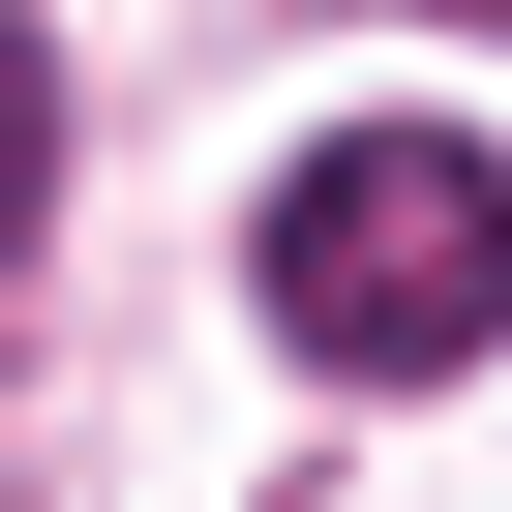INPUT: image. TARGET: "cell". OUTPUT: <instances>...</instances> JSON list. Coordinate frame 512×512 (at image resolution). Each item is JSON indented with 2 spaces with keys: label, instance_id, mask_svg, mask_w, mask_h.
Returning a JSON list of instances; mask_svg holds the SVG:
<instances>
[{
  "label": "cell",
  "instance_id": "obj_2",
  "mask_svg": "<svg viewBox=\"0 0 512 512\" xmlns=\"http://www.w3.org/2000/svg\"><path fill=\"white\" fill-rule=\"evenodd\" d=\"M31 211H61V61L0 31V241H31Z\"/></svg>",
  "mask_w": 512,
  "mask_h": 512
},
{
  "label": "cell",
  "instance_id": "obj_3",
  "mask_svg": "<svg viewBox=\"0 0 512 512\" xmlns=\"http://www.w3.org/2000/svg\"><path fill=\"white\" fill-rule=\"evenodd\" d=\"M452 31H512V0H452Z\"/></svg>",
  "mask_w": 512,
  "mask_h": 512
},
{
  "label": "cell",
  "instance_id": "obj_1",
  "mask_svg": "<svg viewBox=\"0 0 512 512\" xmlns=\"http://www.w3.org/2000/svg\"><path fill=\"white\" fill-rule=\"evenodd\" d=\"M241 302H272V362H332V392H452L512 332V151L482 121H332L272 211H241Z\"/></svg>",
  "mask_w": 512,
  "mask_h": 512
}]
</instances>
